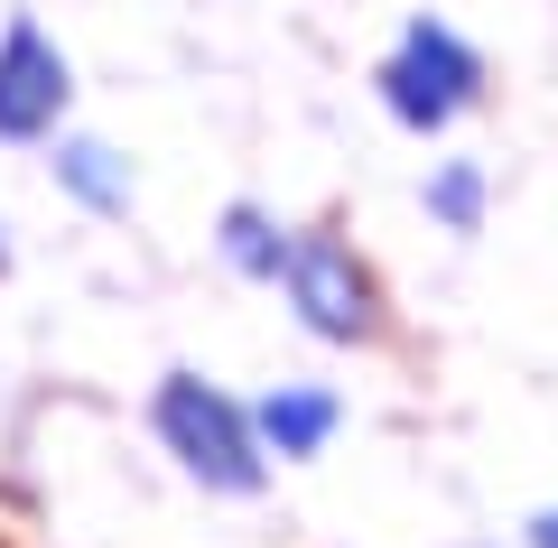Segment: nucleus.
<instances>
[{"mask_svg": "<svg viewBox=\"0 0 558 548\" xmlns=\"http://www.w3.org/2000/svg\"><path fill=\"white\" fill-rule=\"evenodd\" d=\"M279 252H289V233H279L270 215H252V205L223 215V260H233L242 279H279Z\"/></svg>", "mask_w": 558, "mask_h": 548, "instance_id": "0eeeda50", "label": "nucleus"}, {"mask_svg": "<svg viewBox=\"0 0 558 548\" xmlns=\"http://www.w3.org/2000/svg\"><path fill=\"white\" fill-rule=\"evenodd\" d=\"M279 289H289V307H299L317 334H336V344L373 334V279L354 270V252H344V242L289 233V252H279Z\"/></svg>", "mask_w": 558, "mask_h": 548, "instance_id": "7ed1b4c3", "label": "nucleus"}, {"mask_svg": "<svg viewBox=\"0 0 558 548\" xmlns=\"http://www.w3.org/2000/svg\"><path fill=\"white\" fill-rule=\"evenodd\" d=\"M57 176L75 186L84 205H94V215H121V205H131V176H121V158L102 149V139H75V149H57Z\"/></svg>", "mask_w": 558, "mask_h": 548, "instance_id": "423d86ee", "label": "nucleus"}, {"mask_svg": "<svg viewBox=\"0 0 558 548\" xmlns=\"http://www.w3.org/2000/svg\"><path fill=\"white\" fill-rule=\"evenodd\" d=\"M428 215H438V223H457V233H475V215H484V176L465 168V158L428 176Z\"/></svg>", "mask_w": 558, "mask_h": 548, "instance_id": "6e6552de", "label": "nucleus"}, {"mask_svg": "<svg viewBox=\"0 0 558 548\" xmlns=\"http://www.w3.org/2000/svg\"><path fill=\"white\" fill-rule=\"evenodd\" d=\"M65 94H75V75H65V47L20 10V20H10V38H0V139H38V131H57Z\"/></svg>", "mask_w": 558, "mask_h": 548, "instance_id": "20e7f679", "label": "nucleus"}, {"mask_svg": "<svg viewBox=\"0 0 558 548\" xmlns=\"http://www.w3.org/2000/svg\"><path fill=\"white\" fill-rule=\"evenodd\" d=\"M336 391H270L252 410V437H260V455H317L326 437H336Z\"/></svg>", "mask_w": 558, "mask_h": 548, "instance_id": "39448f33", "label": "nucleus"}, {"mask_svg": "<svg viewBox=\"0 0 558 548\" xmlns=\"http://www.w3.org/2000/svg\"><path fill=\"white\" fill-rule=\"evenodd\" d=\"M539 548H558V511H539Z\"/></svg>", "mask_w": 558, "mask_h": 548, "instance_id": "1a4fd4ad", "label": "nucleus"}, {"mask_svg": "<svg viewBox=\"0 0 558 548\" xmlns=\"http://www.w3.org/2000/svg\"><path fill=\"white\" fill-rule=\"evenodd\" d=\"M475 94H484V57H475L447 20H410L400 57L381 65V102H391V121L428 139V131H447Z\"/></svg>", "mask_w": 558, "mask_h": 548, "instance_id": "f03ea898", "label": "nucleus"}, {"mask_svg": "<svg viewBox=\"0 0 558 548\" xmlns=\"http://www.w3.org/2000/svg\"><path fill=\"white\" fill-rule=\"evenodd\" d=\"M159 437H168V455H178L196 484H215V492H260V474H270V455H260V437H252V410L223 400L215 381H196V373L159 381Z\"/></svg>", "mask_w": 558, "mask_h": 548, "instance_id": "f257e3e1", "label": "nucleus"}]
</instances>
